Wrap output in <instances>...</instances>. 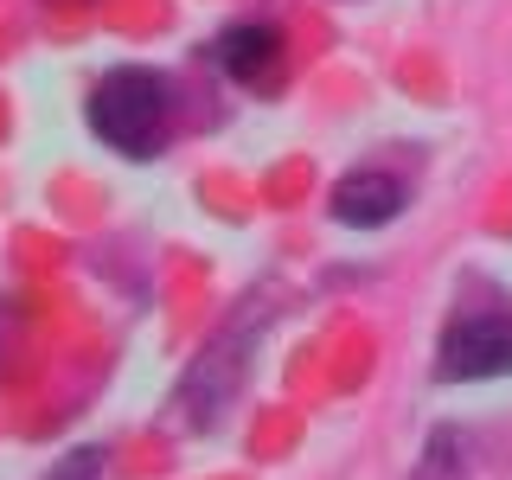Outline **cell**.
<instances>
[{
    "instance_id": "obj_5",
    "label": "cell",
    "mask_w": 512,
    "mask_h": 480,
    "mask_svg": "<svg viewBox=\"0 0 512 480\" xmlns=\"http://www.w3.org/2000/svg\"><path fill=\"white\" fill-rule=\"evenodd\" d=\"M404 212V180L384 167H352L340 186H333V218L352 224V231H378Z\"/></svg>"
},
{
    "instance_id": "obj_2",
    "label": "cell",
    "mask_w": 512,
    "mask_h": 480,
    "mask_svg": "<svg viewBox=\"0 0 512 480\" xmlns=\"http://www.w3.org/2000/svg\"><path fill=\"white\" fill-rule=\"evenodd\" d=\"M512 372V314H461L436 340V378H506Z\"/></svg>"
},
{
    "instance_id": "obj_7",
    "label": "cell",
    "mask_w": 512,
    "mask_h": 480,
    "mask_svg": "<svg viewBox=\"0 0 512 480\" xmlns=\"http://www.w3.org/2000/svg\"><path fill=\"white\" fill-rule=\"evenodd\" d=\"M45 480H103V455H96V448H71Z\"/></svg>"
},
{
    "instance_id": "obj_1",
    "label": "cell",
    "mask_w": 512,
    "mask_h": 480,
    "mask_svg": "<svg viewBox=\"0 0 512 480\" xmlns=\"http://www.w3.org/2000/svg\"><path fill=\"white\" fill-rule=\"evenodd\" d=\"M167 122H173L167 77L148 71V64H122V71H109L103 84L90 90L96 141H109V148L128 154V160H148L160 141H167Z\"/></svg>"
},
{
    "instance_id": "obj_4",
    "label": "cell",
    "mask_w": 512,
    "mask_h": 480,
    "mask_svg": "<svg viewBox=\"0 0 512 480\" xmlns=\"http://www.w3.org/2000/svg\"><path fill=\"white\" fill-rule=\"evenodd\" d=\"M244 352H250V327H244V333H224V340L205 346V359L192 365L186 384H180V410H186V423H212V410L237 391V378H244V365H250Z\"/></svg>"
},
{
    "instance_id": "obj_3",
    "label": "cell",
    "mask_w": 512,
    "mask_h": 480,
    "mask_svg": "<svg viewBox=\"0 0 512 480\" xmlns=\"http://www.w3.org/2000/svg\"><path fill=\"white\" fill-rule=\"evenodd\" d=\"M212 58L224 77H237L244 90H276L282 84V32L263 26V20H244V26H224L212 39Z\"/></svg>"
},
{
    "instance_id": "obj_8",
    "label": "cell",
    "mask_w": 512,
    "mask_h": 480,
    "mask_svg": "<svg viewBox=\"0 0 512 480\" xmlns=\"http://www.w3.org/2000/svg\"><path fill=\"white\" fill-rule=\"evenodd\" d=\"M0 340H7V314H0Z\"/></svg>"
},
{
    "instance_id": "obj_6",
    "label": "cell",
    "mask_w": 512,
    "mask_h": 480,
    "mask_svg": "<svg viewBox=\"0 0 512 480\" xmlns=\"http://www.w3.org/2000/svg\"><path fill=\"white\" fill-rule=\"evenodd\" d=\"M474 474V442L461 436V429H436V436L423 442V461H416V480H468Z\"/></svg>"
}]
</instances>
